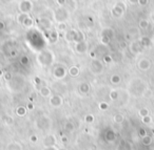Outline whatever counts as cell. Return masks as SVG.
<instances>
[{
    "mask_svg": "<svg viewBox=\"0 0 154 150\" xmlns=\"http://www.w3.org/2000/svg\"><path fill=\"white\" fill-rule=\"evenodd\" d=\"M70 17V12L64 6H59L58 9L53 12V19L57 23L66 22Z\"/></svg>",
    "mask_w": 154,
    "mask_h": 150,
    "instance_id": "6da1fadb",
    "label": "cell"
},
{
    "mask_svg": "<svg viewBox=\"0 0 154 150\" xmlns=\"http://www.w3.org/2000/svg\"><path fill=\"white\" fill-rule=\"evenodd\" d=\"M37 59H38V62H39L41 65H44V66H49L50 64L53 63L54 56H53V52H50V50H42L41 52H39Z\"/></svg>",
    "mask_w": 154,
    "mask_h": 150,
    "instance_id": "7a4b0ae2",
    "label": "cell"
},
{
    "mask_svg": "<svg viewBox=\"0 0 154 150\" xmlns=\"http://www.w3.org/2000/svg\"><path fill=\"white\" fill-rule=\"evenodd\" d=\"M33 2L31 0H21L18 4V11L22 14H30L33 10Z\"/></svg>",
    "mask_w": 154,
    "mask_h": 150,
    "instance_id": "3957f363",
    "label": "cell"
},
{
    "mask_svg": "<svg viewBox=\"0 0 154 150\" xmlns=\"http://www.w3.org/2000/svg\"><path fill=\"white\" fill-rule=\"evenodd\" d=\"M126 10V5L122 2H117L115 5L111 9V15L113 18H122L124 12Z\"/></svg>",
    "mask_w": 154,
    "mask_h": 150,
    "instance_id": "277c9868",
    "label": "cell"
},
{
    "mask_svg": "<svg viewBox=\"0 0 154 150\" xmlns=\"http://www.w3.org/2000/svg\"><path fill=\"white\" fill-rule=\"evenodd\" d=\"M91 70L95 75L102 74V70H104V65H102V61L97 60V59H93L92 62H91Z\"/></svg>",
    "mask_w": 154,
    "mask_h": 150,
    "instance_id": "5b68a950",
    "label": "cell"
},
{
    "mask_svg": "<svg viewBox=\"0 0 154 150\" xmlns=\"http://www.w3.org/2000/svg\"><path fill=\"white\" fill-rule=\"evenodd\" d=\"M37 24L44 31H51L53 27V22L49 18H39L37 20Z\"/></svg>",
    "mask_w": 154,
    "mask_h": 150,
    "instance_id": "8992f818",
    "label": "cell"
},
{
    "mask_svg": "<svg viewBox=\"0 0 154 150\" xmlns=\"http://www.w3.org/2000/svg\"><path fill=\"white\" fill-rule=\"evenodd\" d=\"M137 66L140 70L142 72H146V70H149V68L151 67V61L149 60L148 58H142L138 63H137Z\"/></svg>",
    "mask_w": 154,
    "mask_h": 150,
    "instance_id": "52a82bcc",
    "label": "cell"
},
{
    "mask_svg": "<svg viewBox=\"0 0 154 150\" xmlns=\"http://www.w3.org/2000/svg\"><path fill=\"white\" fill-rule=\"evenodd\" d=\"M142 43H140V41L139 40H134L132 43L130 44V50L132 54H138V52L142 50Z\"/></svg>",
    "mask_w": 154,
    "mask_h": 150,
    "instance_id": "ba28073f",
    "label": "cell"
},
{
    "mask_svg": "<svg viewBox=\"0 0 154 150\" xmlns=\"http://www.w3.org/2000/svg\"><path fill=\"white\" fill-rule=\"evenodd\" d=\"M54 77L57 79H64L66 76H67L68 72L66 70V68L62 66H57L55 69H54Z\"/></svg>",
    "mask_w": 154,
    "mask_h": 150,
    "instance_id": "9c48e42d",
    "label": "cell"
},
{
    "mask_svg": "<svg viewBox=\"0 0 154 150\" xmlns=\"http://www.w3.org/2000/svg\"><path fill=\"white\" fill-rule=\"evenodd\" d=\"M50 104L53 107H59L62 105V98L58 95H54L50 97Z\"/></svg>",
    "mask_w": 154,
    "mask_h": 150,
    "instance_id": "30bf717a",
    "label": "cell"
},
{
    "mask_svg": "<svg viewBox=\"0 0 154 150\" xmlns=\"http://www.w3.org/2000/svg\"><path fill=\"white\" fill-rule=\"evenodd\" d=\"M75 50L78 54H84L88 50V43L86 41H81V42L75 43Z\"/></svg>",
    "mask_w": 154,
    "mask_h": 150,
    "instance_id": "8fae6325",
    "label": "cell"
},
{
    "mask_svg": "<svg viewBox=\"0 0 154 150\" xmlns=\"http://www.w3.org/2000/svg\"><path fill=\"white\" fill-rule=\"evenodd\" d=\"M44 146L46 147H53L56 144V138L54 136H47L44 140Z\"/></svg>",
    "mask_w": 154,
    "mask_h": 150,
    "instance_id": "7c38bea8",
    "label": "cell"
},
{
    "mask_svg": "<svg viewBox=\"0 0 154 150\" xmlns=\"http://www.w3.org/2000/svg\"><path fill=\"white\" fill-rule=\"evenodd\" d=\"M81 41H84V34L81 32V31L76 29L75 36H74V40H73V42H74V43H77V42H81Z\"/></svg>",
    "mask_w": 154,
    "mask_h": 150,
    "instance_id": "4fadbf2b",
    "label": "cell"
},
{
    "mask_svg": "<svg viewBox=\"0 0 154 150\" xmlns=\"http://www.w3.org/2000/svg\"><path fill=\"white\" fill-rule=\"evenodd\" d=\"M39 95L41 97H44V98H48V97H51L52 95V91L50 89L48 86H42L40 87V89H39Z\"/></svg>",
    "mask_w": 154,
    "mask_h": 150,
    "instance_id": "5bb4252c",
    "label": "cell"
},
{
    "mask_svg": "<svg viewBox=\"0 0 154 150\" xmlns=\"http://www.w3.org/2000/svg\"><path fill=\"white\" fill-rule=\"evenodd\" d=\"M114 29H111V27H106V29H104L102 31V33H100V35L102 36H106V37H109L110 39H112V38L114 37Z\"/></svg>",
    "mask_w": 154,
    "mask_h": 150,
    "instance_id": "9a60e30c",
    "label": "cell"
},
{
    "mask_svg": "<svg viewBox=\"0 0 154 150\" xmlns=\"http://www.w3.org/2000/svg\"><path fill=\"white\" fill-rule=\"evenodd\" d=\"M21 25L26 27V29H30V27H32V26L34 25V20L31 18V16H28V17L21 22Z\"/></svg>",
    "mask_w": 154,
    "mask_h": 150,
    "instance_id": "2e32d148",
    "label": "cell"
},
{
    "mask_svg": "<svg viewBox=\"0 0 154 150\" xmlns=\"http://www.w3.org/2000/svg\"><path fill=\"white\" fill-rule=\"evenodd\" d=\"M75 32H76V29H69V31H67L66 34H64L66 40L69 41V42H73V40H74V36H75Z\"/></svg>",
    "mask_w": 154,
    "mask_h": 150,
    "instance_id": "e0dca14e",
    "label": "cell"
},
{
    "mask_svg": "<svg viewBox=\"0 0 154 150\" xmlns=\"http://www.w3.org/2000/svg\"><path fill=\"white\" fill-rule=\"evenodd\" d=\"M68 74H69L71 77L75 78V77H77V76L79 75V68L77 66H75V65H73V66H71L70 68H69Z\"/></svg>",
    "mask_w": 154,
    "mask_h": 150,
    "instance_id": "ac0fdd59",
    "label": "cell"
},
{
    "mask_svg": "<svg viewBox=\"0 0 154 150\" xmlns=\"http://www.w3.org/2000/svg\"><path fill=\"white\" fill-rule=\"evenodd\" d=\"M79 91L81 92V93H88V92L90 91V85L88 83H81L79 85Z\"/></svg>",
    "mask_w": 154,
    "mask_h": 150,
    "instance_id": "d6986e66",
    "label": "cell"
},
{
    "mask_svg": "<svg viewBox=\"0 0 154 150\" xmlns=\"http://www.w3.org/2000/svg\"><path fill=\"white\" fill-rule=\"evenodd\" d=\"M140 43H142V47H147V46H149L150 44H151V39L149 37H142L139 39Z\"/></svg>",
    "mask_w": 154,
    "mask_h": 150,
    "instance_id": "ffe728a7",
    "label": "cell"
},
{
    "mask_svg": "<svg viewBox=\"0 0 154 150\" xmlns=\"http://www.w3.org/2000/svg\"><path fill=\"white\" fill-rule=\"evenodd\" d=\"M26 107L24 106H19L17 107V109H16V113H17V115H19V117H23L24 115L26 113Z\"/></svg>",
    "mask_w": 154,
    "mask_h": 150,
    "instance_id": "44dd1931",
    "label": "cell"
},
{
    "mask_svg": "<svg viewBox=\"0 0 154 150\" xmlns=\"http://www.w3.org/2000/svg\"><path fill=\"white\" fill-rule=\"evenodd\" d=\"M138 26H139L142 29H147L149 26V21L147 19H142L138 23Z\"/></svg>",
    "mask_w": 154,
    "mask_h": 150,
    "instance_id": "7402d4cb",
    "label": "cell"
},
{
    "mask_svg": "<svg viewBox=\"0 0 154 150\" xmlns=\"http://www.w3.org/2000/svg\"><path fill=\"white\" fill-rule=\"evenodd\" d=\"M110 81H111V83L112 84H118V83H120L122 78L119 77V75H113L112 77H111Z\"/></svg>",
    "mask_w": 154,
    "mask_h": 150,
    "instance_id": "603a6c76",
    "label": "cell"
},
{
    "mask_svg": "<svg viewBox=\"0 0 154 150\" xmlns=\"http://www.w3.org/2000/svg\"><path fill=\"white\" fill-rule=\"evenodd\" d=\"M74 128H75V126H74V124L71 123V122H68L67 124L64 125V129H66V131H68V132H73V131H74Z\"/></svg>",
    "mask_w": 154,
    "mask_h": 150,
    "instance_id": "cb8c5ba5",
    "label": "cell"
},
{
    "mask_svg": "<svg viewBox=\"0 0 154 150\" xmlns=\"http://www.w3.org/2000/svg\"><path fill=\"white\" fill-rule=\"evenodd\" d=\"M118 97H119V93H118V91H117V90H115V89L111 90L110 99L112 100V101H116L117 99H118Z\"/></svg>",
    "mask_w": 154,
    "mask_h": 150,
    "instance_id": "d4e9b609",
    "label": "cell"
},
{
    "mask_svg": "<svg viewBox=\"0 0 154 150\" xmlns=\"http://www.w3.org/2000/svg\"><path fill=\"white\" fill-rule=\"evenodd\" d=\"M124 120H125V118H124V115L122 113H117V115H114V122L115 123H122Z\"/></svg>",
    "mask_w": 154,
    "mask_h": 150,
    "instance_id": "484cf974",
    "label": "cell"
},
{
    "mask_svg": "<svg viewBox=\"0 0 154 150\" xmlns=\"http://www.w3.org/2000/svg\"><path fill=\"white\" fill-rule=\"evenodd\" d=\"M152 143V138L149 136H142V144L146 145V146H149V145Z\"/></svg>",
    "mask_w": 154,
    "mask_h": 150,
    "instance_id": "4316f807",
    "label": "cell"
},
{
    "mask_svg": "<svg viewBox=\"0 0 154 150\" xmlns=\"http://www.w3.org/2000/svg\"><path fill=\"white\" fill-rule=\"evenodd\" d=\"M138 115L142 117V118H144V117H146V115H149V110L147 109V108H140L139 111H138Z\"/></svg>",
    "mask_w": 154,
    "mask_h": 150,
    "instance_id": "83f0119b",
    "label": "cell"
},
{
    "mask_svg": "<svg viewBox=\"0 0 154 150\" xmlns=\"http://www.w3.org/2000/svg\"><path fill=\"white\" fill-rule=\"evenodd\" d=\"M57 29H58V31H60V32H62V31H66L67 29V23L66 22H60L57 24Z\"/></svg>",
    "mask_w": 154,
    "mask_h": 150,
    "instance_id": "f1b7e54d",
    "label": "cell"
},
{
    "mask_svg": "<svg viewBox=\"0 0 154 150\" xmlns=\"http://www.w3.org/2000/svg\"><path fill=\"white\" fill-rule=\"evenodd\" d=\"M20 63L22 64V65H28V64L30 63V60H29V58L26 57V56H22V57L20 58Z\"/></svg>",
    "mask_w": 154,
    "mask_h": 150,
    "instance_id": "f546056e",
    "label": "cell"
},
{
    "mask_svg": "<svg viewBox=\"0 0 154 150\" xmlns=\"http://www.w3.org/2000/svg\"><path fill=\"white\" fill-rule=\"evenodd\" d=\"M98 106H99V109H102V110H107L108 108H109V104L106 103V102H100Z\"/></svg>",
    "mask_w": 154,
    "mask_h": 150,
    "instance_id": "4dcf8cb0",
    "label": "cell"
},
{
    "mask_svg": "<svg viewBox=\"0 0 154 150\" xmlns=\"http://www.w3.org/2000/svg\"><path fill=\"white\" fill-rule=\"evenodd\" d=\"M84 121L87 123H93L94 122V117L92 115H87L84 117Z\"/></svg>",
    "mask_w": 154,
    "mask_h": 150,
    "instance_id": "1f68e13d",
    "label": "cell"
},
{
    "mask_svg": "<svg viewBox=\"0 0 154 150\" xmlns=\"http://www.w3.org/2000/svg\"><path fill=\"white\" fill-rule=\"evenodd\" d=\"M100 41H102V44H105V45H107V44L110 43L111 39L109 37H106V36H102V39H100Z\"/></svg>",
    "mask_w": 154,
    "mask_h": 150,
    "instance_id": "d6a6232c",
    "label": "cell"
},
{
    "mask_svg": "<svg viewBox=\"0 0 154 150\" xmlns=\"http://www.w3.org/2000/svg\"><path fill=\"white\" fill-rule=\"evenodd\" d=\"M104 62H105V63H111V62H112L111 56H109V55L105 56V57H104Z\"/></svg>",
    "mask_w": 154,
    "mask_h": 150,
    "instance_id": "836d02e7",
    "label": "cell"
},
{
    "mask_svg": "<svg viewBox=\"0 0 154 150\" xmlns=\"http://www.w3.org/2000/svg\"><path fill=\"white\" fill-rule=\"evenodd\" d=\"M142 122H144V123H146V124H149V123L151 122V118H150L149 115H146V117H144V118H142Z\"/></svg>",
    "mask_w": 154,
    "mask_h": 150,
    "instance_id": "e575fe53",
    "label": "cell"
},
{
    "mask_svg": "<svg viewBox=\"0 0 154 150\" xmlns=\"http://www.w3.org/2000/svg\"><path fill=\"white\" fill-rule=\"evenodd\" d=\"M149 2V0H138V3L137 4H139L140 6H145L147 5Z\"/></svg>",
    "mask_w": 154,
    "mask_h": 150,
    "instance_id": "d590c367",
    "label": "cell"
},
{
    "mask_svg": "<svg viewBox=\"0 0 154 150\" xmlns=\"http://www.w3.org/2000/svg\"><path fill=\"white\" fill-rule=\"evenodd\" d=\"M56 3H57L59 6H64L66 5V3H67V0H56Z\"/></svg>",
    "mask_w": 154,
    "mask_h": 150,
    "instance_id": "8d00e7d4",
    "label": "cell"
},
{
    "mask_svg": "<svg viewBox=\"0 0 154 150\" xmlns=\"http://www.w3.org/2000/svg\"><path fill=\"white\" fill-rule=\"evenodd\" d=\"M4 79H6V81L11 80V79H12V75H11V72H6V74H4Z\"/></svg>",
    "mask_w": 154,
    "mask_h": 150,
    "instance_id": "74e56055",
    "label": "cell"
},
{
    "mask_svg": "<svg viewBox=\"0 0 154 150\" xmlns=\"http://www.w3.org/2000/svg\"><path fill=\"white\" fill-rule=\"evenodd\" d=\"M17 55H18V52L16 49H13V50L10 52V56H11V57H16Z\"/></svg>",
    "mask_w": 154,
    "mask_h": 150,
    "instance_id": "f35d334b",
    "label": "cell"
},
{
    "mask_svg": "<svg viewBox=\"0 0 154 150\" xmlns=\"http://www.w3.org/2000/svg\"><path fill=\"white\" fill-rule=\"evenodd\" d=\"M30 140H31L32 143H36V142L38 141V138H37V136H32L31 138H30Z\"/></svg>",
    "mask_w": 154,
    "mask_h": 150,
    "instance_id": "ab89813d",
    "label": "cell"
},
{
    "mask_svg": "<svg viewBox=\"0 0 154 150\" xmlns=\"http://www.w3.org/2000/svg\"><path fill=\"white\" fill-rule=\"evenodd\" d=\"M6 124H12V123H13V119L11 118V117H6Z\"/></svg>",
    "mask_w": 154,
    "mask_h": 150,
    "instance_id": "60d3db41",
    "label": "cell"
},
{
    "mask_svg": "<svg viewBox=\"0 0 154 150\" xmlns=\"http://www.w3.org/2000/svg\"><path fill=\"white\" fill-rule=\"evenodd\" d=\"M4 29H6V24H4L3 21L0 20V31H3Z\"/></svg>",
    "mask_w": 154,
    "mask_h": 150,
    "instance_id": "b9f144b4",
    "label": "cell"
},
{
    "mask_svg": "<svg viewBox=\"0 0 154 150\" xmlns=\"http://www.w3.org/2000/svg\"><path fill=\"white\" fill-rule=\"evenodd\" d=\"M128 2L130 3V4H132V5H135V4L138 3V0H128Z\"/></svg>",
    "mask_w": 154,
    "mask_h": 150,
    "instance_id": "7bdbcfd3",
    "label": "cell"
},
{
    "mask_svg": "<svg viewBox=\"0 0 154 150\" xmlns=\"http://www.w3.org/2000/svg\"><path fill=\"white\" fill-rule=\"evenodd\" d=\"M139 134H140V136H147V133H146V131H145V130H144V129H140V130H139Z\"/></svg>",
    "mask_w": 154,
    "mask_h": 150,
    "instance_id": "ee69618b",
    "label": "cell"
},
{
    "mask_svg": "<svg viewBox=\"0 0 154 150\" xmlns=\"http://www.w3.org/2000/svg\"><path fill=\"white\" fill-rule=\"evenodd\" d=\"M34 107H33V104L32 103H29L28 104V106H26V109H29V110H32Z\"/></svg>",
    "mask_w": 154,
    "mask_h": 150,
    "instance_id": "f6af8a7d",
    "label": "cell"
},
{
    "mask_svg": "<svg viewBox=\"0 0 154 150\" xmlns=\"http://www.w3.org/2000/svg\"><path fill=\"white\" fill-rule=\"evenodd\" d=\"M90 57L92 58V59H95V58H96V52H90Z\"/></svg>",
    "mask_w": 154,
    "mask_h": 150,
    "instance_id": "bcb514c9",
    "label": "cell"
},
{
    "mask_svg": "<svg viewBox=\"0 0 154 150\" xmlns=\"http://www.w3.org/2000/svg\"><path fill=\"white\" fill-rule=\"evenodd\" d=\"M44 150H56V149H55V147L53 146V147H46Z\"/></svg>",
    "mask_w": 154,
    "mask_h": 150,
    "instance_id": "7dc6e473",
    "label": "cell"
},
{
    "mask_svg": "<svg viewBox=\"0 0 154 150\" xmlns=\"http://www.w3.org/2000/svg\"><path fill=\"white\" fill-rule=\"evenodd\" d=\"M61 141L64 142V143H67V142H68V138H66V136H62V140H61Z\"/></svg>",
    "mask_w": 154,
    "mask_h": 150,
    "instance_id": "c3c4849f",
    "label": "cell"
},
{
    "mask_svg": "<svg viewBox=\"0 0 154 150\" xmlns=\"http://www.w3.org/2000/svg\"><path fill=\"white\" fill-rule=\"evenodd\" d=\"M1 76H3V70L0 68V77H1Z\"/></svg>",
    "mask_w": 154,
    "mask_h": 150,
    "instance_id": "681fc988",
    "label": "cell"
},
{
    "mask_svg": "<svg viewBox=\"0 0 154 150\" xmlns=\"http://www.w3.org/2000/svg\"><path fill=\"white\" fill-rule=\"evenodd\" d=\"M73 1H75V2H82L84 0H73Z\"/></svg>",
    "mask_w": 154,
    "mask_h": 150,
    "instance_id": "f907efd6",
    "label": "cell"
},
{
    "mask_svg": "<svg viewBox=\"0 0 154 150\" xmlns=\"http://www.w3.org/2000/svg\"><path fill=\"white\" fill-rule=\"evenodd\" d=\"M57 150H67L66 148H59V149H57Z\"/></svg>",
    "mask_w": 154,
    "mask_h": 150,
    "instance_id": "816d5d0a",
    "label": "cell"
},
{
    "mask_svg": "<svg viewBox=\"0 0 154 150\" xmlns=\"http://www.w3.org/2000/svg\"><path fill=\"white\" fill-rule=\"evenodd\" d=\"M153 17H154V12H153Z\"/></svg>",
    "mask_w": 154,
    "mask_h": 150,
    "instance_id": "f5cc1de1",
    "label": "cell"
},
{
    "mask_svg": "<svg viewBox=\"0 0 154 150\" xmlns=\"http://www.w3.org/2000/svg\"><path fill=\"white\" fill-rule=\"evenodd\" d=\"M102 150H106V149H102Z\"/></svg>",
    "mask_w": 154,
    "mask_h": 150,
    "instance_id": "db71d44e",
    "label": "cell"
}]
</instances>
